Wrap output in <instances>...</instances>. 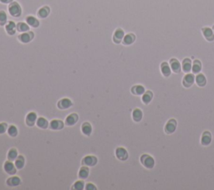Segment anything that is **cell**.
Wrapping results in <instances>:
<instances>
[{
    "label": "cell",
    "mask_w": 214,
    "mask_h": 190,
    "mask_svg": "<svg viewBox=\"0 0 214 190\" xmlns=\"http://www.w3.org/2000/svg\"><path fill=\"white\" fill-rule=\"evenodd\" d=\"M13 0H0L1 3H4V4H9V3H11Z\"/></svg>",
    "instance_id": "cell-40"
},
{
    "label": "cell",
    "mask_w": 214,
    "mask_h": 190,
    "mask_svg": "<svg viewBox=\"0 0 214 190\" xmlns=\"http://www.w3.org/2000/svg\"><path fill=\"white\" fill-rule=\"evenodd\" d=\"M16 28H17V30L19 31V32H23V33H24V32H27V31H29V25L25 24V23H18V24L16 25Z\"/></svg>",
    "instance_id": "cell-32"
},
{
    "label": "cell",
    "mask_w": 214,
    "mask_h": 190,
    "mask_svg": "<svg viewBox=\"0 0 214 190\" xmlns=\"http://www.w3.org/2000/svg\"><path fill=\"white\" fill-rule=\"evenodd\" d=\"M78 118L79 117L76 114H71V115L67 116L66 120H65V123L68 126H73L78 122Z\"/></svg>",
    "instance_id": "cell-24"
},
{
    "label": "cell",
    "mask_w": 214,
    "mask_h": 190,
    "mask_svg": "<svg viewBox=\"0 0 214 190\" xmlns=\"http://www.w3.org/2000/svg\"><path fill=\"white\" fill-rule=\"evenodd\" d=\"M24 166V158L22 156H19L15 161V167L17 169H22Z\"/></svg>",
    "instance_id": "cell-33"
},
{
    "label": "cell",
    "mask_w": 214,
    "mask_h": 190,
    "mask_svg": "<svg viewBox=\"0 0 214 190\" xmlns=\"http://www.w3.org/2000/svg\"><path fill=\"white\" fill-rule=\"evenodd\" d=\"M142 117V110H141V109H139V108H136V109L133 110V112H132V118H133L134 121H135L136 122H139L141 121Z\"/></svg>",
    "instance_id": "cell-20"
},
{
    "label": "cell",
    "mask_w": 214,
    "mask_h": 190,
    "mask_svg": "<svg viewBox=\"0 0 214 190\" xmlns=\"http://www.w3.org/2000/svg\"><path fill=\"white\" fill-rule=\"evenodd\" d=\"M72 106V102L68 98H64L60 100L58 103V107L59 109H68Z\"/></svg>",
    "instance_id": "cell-18"
},
{
    "label": "cell",
    "mask_w": 214,
    "mask_h": 190,
    "mask_svg": "<svg viewBox=\"0 0 214 190\" xmlns=\"http://www.w3.org/2000/svg\"><path fill=\"white\" fill-rule=\"evenodd\" d=\"M82 132L83 133L86 135V136H89L91 134V132H92V127L90 126V124H89L88 122H85L82 125Z\"/></svg>",
    "instance_id": "cell-29"
},
{
    "label": "cell",
    "mask_w": 214,
    "mask_h": 190,
    "mask_svg": "<svg viewBox=\"0 0 214 190\" xmlns=\"http://www.w3.org/2000/svg\"><path fill=\"white\" fill-rule=\"evenodd\" d=\"M169 65L171 69V71L176 73V74H178L182 71V64L180 63V61L177 58L170 59Z\"/></svg>",
    "instance_id": "cell-4"
},
{
    "label": "cell",
    "mask_w": 214,
    "mask_h": 190,
    "mask_svg": "<svg viewBox=\"0 0 214 190\" xmlns=\"http://www.w3.org/2000/svg\"><path fill=\"white\" fill-rule=\"evenodd\" d=\"M213 32H214V25L213 26Z\"/></svg>",
    "instance_id": "cell-41"
},
{
    "label": "cell",
    "mask_w": 214,
    "mask_h": 190,
    "mask_svg": "<svg viewBox=\"0 0 214 190\" xmlns=\"http://www.w3.org/2000/svg\"><path fill=\"white\" fill-rule=\"evenodd\" d=\"M195 83H196L199 87H204L207 85V78L204 74L202 73H198L195 76Z\"/></svg>",
    "instance_id": "cell-11"
},
{
    "label": "cell",
    "mask_w": 214,
    "mask_h": 190,
    "mask_svg": "<svg viewBox=\"0 0 214 190\" xmlns=\"http://www.w3.org/2000/svg\"><path fill=\"white\" fill-rule=\"evenodd\" d=\"M17 157H18V151L16 150V149H11V150L9 152V154H8V158L9 160L10 161H13V160H15L17 158Z\"/></svg>",
    "instance_id": "cell-34"
},
{
    "label": "cell",
    "mask_w": 214,
    "mask_h": 190,
    "mask_svg": "<svg viewBox=\"0 0 214 190\" xmlns=\"http://www.w3.org/2000/svg\"><path fill=\"white\" fill-rule=\"evenodd\" d=\"M49 9L48 7H43V8H41V9L39 10V12H38V15L40 16V18H46L48 15H49Z\"/></svg>",
    "instance_id": "cell-31"
},
{
    "label": "cell",
    "mask_w": 214,
    "mask_h": 190,
    "mask_svg": "<svg viewBox=\"0 0 214 190\" xmlns=\"http://www.w3.org/2000/svg\"><path fill=\"white\" fill-rule=\"evenodd\" d=\"M89 176V169L86 167H82L79 172V177L82 179H85Z\"/></svg>",
    "instance_id": "cell-30"
},
{
    "label": "cell",
    "mask_w": 214,
    "mask_h": 190,
    "mask_svg": "<svg viewBox=\"0 0 214 190\" xmlns=\"http://www.w3.org/2000/svg\"><path fill=\"white\" fill-rule=\"evenodd\" d=\"M130 91H131V93L133 95H135V96H141V95H143L145 93L146 89L141 85H136L132 86Z\"/></svg>",
    "instance_id": "cell-14"
},
{
    "label": "cell",
    "mask_w": 214,
    "mask_h": 190,
    "mask_svg": "<svg viewBox=\"0 0 214 190\" xmlns=\"http://www.w3.org/2000/svg\"><path fill=\"white\" fill-rule=\"evenodd\" d=\"M153 99V93L151 91H145V93L142 95V98H141V101L145 104V105H148L150 104L151 102Z\"/></svg>",
    "instance_id": "cell-16"
},
{
    "label": "cell",
    "mask_w": 214,
    "mask_h": 190,
    "mask_svg": "<svg viewBox=\"0 0 214 190\" xmlns=\"http://www.w3.org/2000/svg\"><path fill=\"white\" fill-rule=\"evenodd\" d=\"M27 24L29 25H30L31 27H34V28H37V27L40 25V22L37 20V18H35L33 16H29L27 17L26 18Z\"/></svg>",
    "instance_id": "cell-27"
},
{
    "label": "cell",
    "mask_w": 214,
    "mask_h": 190,
    "mask_svg": "<svg viewBox=\"0 0 214 190\" xmlns=\"http://www.w3.org/2000/svg\"><path fill=\"white\" fill-rule=\"evenodd\" d=\"M202 33L207 41L213 42L214 40V32L213 29H211L209 27H204L202 29Z\"/></svg>",
    "instance_id": "cell-5"
},
{
    "label": "cell",
    "mask_w": 214,
    "mask_h": 190,
    "mask_svg": "<svg viewBox=\"0 0 214 190\" xmlns=\"http://www.w3.org/2000/svg\"><path fill=\"white\" fill-rule=\"evenodd\" d=\"M8 133H9V136H11V137H16V136L18 135V129H17V127H16L15 126L11 125L9 127Z\"/></svg>",
    "instance_id": "cell-35"
},
{
    "label": "cell",
    "mask_w": 214,
    "mask_h": 190,
    "mask_svg": "<svg viewBox=\"0 0 214 190\" xmlns=\"http://www.w3.org/2000/svg\"><path fill=\"white\" fill-rule=\"evenodd\" d=\"M116 158L120 161H125L128 158V152L123 147H118L116 151Z\"/></svg>",
    "instance_id": "cell-10"
},
{
    "label": "cell",
    "mask_w": 214,
    "mask_h": 190,
    "mask_svg": "<svg viewBox=\"0 0 214 190\" xmlns=\"http://www.w3.org/2000/svg\"><path fill=\"white\" fill-rule=\"evenodd\" d=\"M34 38V34L33 32H28V33H23L22 35L18 36V39L19 40L22 42V43H29V41H31Z\"/></svg>",
    "instance_id": "cell-13"
},
{
    "label": "cell",
    "mask_w": 214,
    "mask_h": 190,
    "mask_svg": "<svg viewBox=\"0 0 214 190\" xmlns=\"http://www.w3.org/2000/svg\"><path fill=\"white\" fill-rule=\"evenodd\" d=\"M7 21V15L4 11H0V24L4 25Z\"/></svg>",
    "instance_id": "cell-36"
},
{
    "label": "cell",
    "mask_w": 214,
    "mask_h": 190,
    "mask_svg": "<svg viewBox=\"0 0 214 190\" xmlns=\"http://www.w3.org/2000/svg\"><path fill=\"white\" fill-rule=\"evenodd\" d=\"M36 121H37V115H36L34 112H30V113H29L26 116V123L27 125H29V126H34V123L36 122Z\"/></svg>",
    "instance_id": "cell-21"
},
{
    "label": "cell",
    "mask_w": 214,
    "mask_h": 190,
    "mask_svg": "<svg viewBox=\"0 0 214 190\" xmlns=\"http://www.w3.org/2000/svg\"><path fill=\"white\" fill-rule=\"evenodd\" d=\"M85 189L87 190H95L96 189V187L94 185V184H92V183H88V184L86 185V187H85Z\"/></svg>",
    "instance_id": "cell-39"
},
{
    "label": "cell",
    "mask_w": 214,
    "mask_h": 190,
    "mask_svg": "<svg viewBox=\"0 0 214 190\" xmlns=\"http://www.w3.org/2000/svg\"><path fill=\"white\" fill-rule=\"evenodd\" d=\"M192 62L191 59L189 58H185L183 59L182 62V71L184 73H190V71H192Z\"/></svg>",
    "instance_id": "cell-9"
},
{
    "label": "cell",
    "mask_w": 214,
    "mask_h": 190,
    "mask_svg": "<svg viewBox=\"0 0 214 190\" xmlns=\"http://www.w3.org/2000/svg\"><path fill=\"white\" fill-rule=\"evenodd\" d=\"M135 40H136V35L134 34H128L124 36L122 42L125 45H130V44H133Z\"/></svg>",
    "instance_id": "cell-22"
},
{
    "label": "cell",
    "mask_w": 214,
    "mask_h": 190,
    "mask_svg": "<svg viewBox=\"0 0 214 190\" xmlns=\"http://www.w3.org/2000/svg\"><path fill=\"white\" fill-rule=\"evenodd\" d=\"M140 161L143 166L146 168L148 169H152L155 166V160L152 158L151 155L149 154H143L141 155Z\"/></svg>",
    "instance_id": "cell-1"
},
{
    "label": "cell",
    "mask_w": 214,
    "mask_h": 190,
    "mask_svg": "<svg viewBox=\"0 0 214 190\" xmlns=\"http://www.w3.org/2000/svg\"><path fill=\"white\" fill-rule=\"evenodd\" d=\"M49 127L52 130H60L64 127V123L59 120H53L50 122Z\"/></svg>",
    "instance_id": "cell-23"
},
{
    "label": "cell",
    "mask_w": 214,
    "mask_h": 190,
    "mask_svg": "<svg viewBox=\"0 0 214 190\" xmlns=\"http://www.w3.org/2000/svg\"><path fill=\"white\" fill-rule=\"evenodd\" d=\"M9 11L13 17H18L21 15V8L18 3H12L9 5Z\"/></svg>",
    "instance_id": "cell-6"
},
{
    "label": "cell",
    "mask_w": 214,
    "mask_h": 190,
    "mask_svg": "<svg viewBox=\"0 0 214 190\" xmlns=\"http://www.w3.org/2000/svg\"><path fill=\"white\" fill-rule=\"evenodd\" d=\"M182 83V85L185 88H190V87H192L193 84L195 83V76H194V74L187 73L186 75L183 76Z\"/></svg>",
    "instance_id": "cell-3"
},
{
    "label": "cell",
    "mask_w": 214,
    "mask_h": 190,
    "mask_svg": "<svg viewBox=\"0 0 214 190\" xmlns=\"http://www.w3.org/2000/svg\"><path fill=\"white\" fill-rule=\"evenodd\" d=\"M125 36V32L121 29H117L115 31V34L113 35V40L116 44H120V42L123 40V38Z\"/></svg>",
    "instance_id": "cell-12"
},
{
    "label": "cell",
    "mask_w": 214,
    "mask_h": 190,
    "mask_svg": "<svg viewBox=\"0 0 214 190\" xmlns=\"http://www.w3.org/2000/svg\"><path fill=\"white\" fill-rule=\"evenodd\" d=\"M177 127V120L171 118V119L168 120V122L166 123L165 127H164V132L167 135H171L176 132Z\"/></svg>",
    "instance_id": "cell-2"
},
{
    "label": "cell",
    "mask_w": 214,
    "mask_h": 190,
    "mask_svg": "<svg viewBox=\"0 0 214 190\" xmlns=\"http://www.w3.org/2000/svg\"><path fill=\"white\" fill-rule=\"evenodd\" d=\"M4 168L5 172H7V173H9V174H14L16 172V167L13 165V163L10 162V160L7 161L5 163Z\"/></svg>",
    "instance_id": "cell-17"
},
{
    "label": "cell",
    "mask_w": 214,
    "mask_h": 190,
    "mask_svg": "<svg viewBox=\"0 0 214 190\" xmlns=\"http://www.w3.org/2000/svg\"><path fill=\"white\" fill-rule=\"evenodd\" d=\"M160 72H161L162 75H163L164 77H166V78L169 77L171 74V67H170L169 63L163 61L160 64Z\"/></svg>",
    "instance_id": "cell-8"
},
{
    "label": "cell",
    "mask_w": 214,
    "mask_h": 190,
    "mask_svg": "<svg viewBox=\"0 0 214 190\" xmlns=\"http://www.w3.org/2000/svg\"><path fill=\"white\" fill-rule=\"evenodd\" d=\"M21 183V180L20 178L18 177H12L8 178L7 180V184L9 186H11V187H16V186H18Z\"/></svg>",
    "instance_id": "cell-25"
},
{
    "label": "cell",
    "mask_w": 214,
    "mask_h": 190,
    "mask_svg": "<svg viewBox=\"0 0 214 190\" xmlns=\"http://www.w3.org/2000/svg\"><path fill=\"white\" fill-rule=\"evenodd\" d=\"M6 130H7V124L0 123V134L4 133Z\"/></svg>",
    "instance_id": "cell-38"
},
{
    "label": "cell",
    "mask_w": 214,
    "mask_h": 190,
    "mask_svg": "<svg viewBox=\"0 0 214 190\" xmlns=\"http://www.w3.org/2000/svg\"><path fill=\"white\" fill-rule=\"evenodd\" d=\"M202 62L199 60H195L192 63V71L193 74H198L202 71Z\"/></svg>",
    "instance_id": "cell-19"
},
{
    "label": "cell",
    "mask_w": 214,
    "mask_h": 190,
    "mask_svg": "<svg viewBox=\"0 0 214 190\" xmlns=\"http://www.w3.org/2000/svg\"><path fill=\"white\" fill-rule=\"evenodd\" d=\"M37 126L42 129H46L49 126V122L48 121L44 118V117H40L37 120Z\"/></svg>",
    "instance_id": "cell-28"
},
{
    "label": "cell",
    "mask_w": 214,
    "mask_h": 190,
    "mask_svg": "<svg viewBox=\"0 0 214 190\" xmlns=\"http://www.w3.org/2000/svg\"><path fill=\"white\" fill-rule=\"evenodd\" d=\"M16 29H17V28H16V24H14V22L13 21H10L9 22V24L6 25V31L8 32V34L10 35H13L15 34V32H16Z\"/></svg>",
    "instance_id": "cell-26"
},
{
    "label": "cell",
    "mask_w": 214,
    "mask_h": 190,
    "mask_svg": "<svg viewBox=\"0 0 214 190\" xmlns=\"http://www.w3.org/2000/svg\"><path fill=\"white\" fill-rule=\"evenodd\" d=\"M82 163L85 165V166H95V164L97 163V159L94 156H86L85 158L82 161Z\"/></svg>",
    "instance_id": "cell-15"
},
{
    "label": "cell",
    "mask_w": 214,
    "mask_h": 190,
    "mask_svg": "<svg viewBox=\"0 0 214 190\" xmlns=\"http://www.w3.org/2000/svg\"><path fill=\"white\" fill-rule=\"evenodd\" d=\"M84 183L82 181H77L74 184V189L77 190H82L84 189Z\"/></svg>",
    "instance_id": "cell-37"
},
{
    "label": "cell",
    "mask_w": 214,
    "mask_h": 190,
    "mask_svg": "<svg viewBox=\"0 0 214 190\" xmlns=\"http://www.w3.org/2000/svg\"><path fill=\"white\" fill-rule=\"evenodd\" d=\"M212 142V134L209 131H204L201 136V144L202 146H209Z\"/></svg>",
    "instance_id": "cell-7"
}]
</instances>
